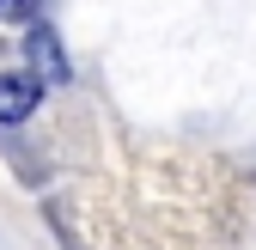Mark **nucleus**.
Listing matches in <instances>:
<instances>
[{"mask_svg": "<svg viewBox=\"0 0 256 250\" xmlns=\"http://www.w3.org/2000/svg\"><path fill=\"white\" fill-rule=\"evenodd\" d=\"M30 61H37V80L43 86L49 80H68V55H61V43H55L49 24H30Z\"/></svg>", "mask_w": 256, "mask_h": 250, "instance_id": "2", "label": "nucleus"}, {"mask_svg": "<svg viewBox=\"0 0 256 250\" xmlns=\"http://www.w3.org/2000/svg\"><path fill=\"white\" fill-rule=\"evenodd\" d=\"M43 98V80L37 74H0V122H24Z\"/></svg>", "mask_w": 256, "mask_h": 250, "instance_id": "1", "label": "nucleus"}]
</instances>
